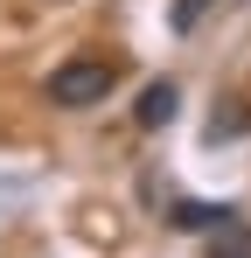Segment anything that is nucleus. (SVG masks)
<instances>
[{"instance_id": "obj_6", "label": "nucleus", "mask_w": 251, "mask_h": 258, "mask_svg": "<svg viewBox=\"0 0 251 258\" xmlns=\"http://www.w3.org/2000/svg\"><path fill=\"white\" fill-rule=\"evenodd\" d=\"M216 258H244V251H216Z\"/></svg>"}, {"instance_id": "obj_1", "label": "nucleus", "mask_w": 251, "mask_h": 258, "mask_svg": "<svg viewBox=\"0 0 251 258\" xmlns=\"http://www.w3.org/2000/svg\"><path fill=\"white\" fill-rule=\"evenodd\" d=\"M112 84H119L112 63H98V56H70V63L49 70V105H63V112H91V105L112 98Z\"/></svg>"}, {"instance_id": "obj_3", "label": "nucleus", "mask_w": 251, "mask_h": 258, "mask_svg": "<svg viewBox=\"0 0 251 258\" xmlns=\"http://www.w3.org/2000/svg\"><path fill=\"white\" fill-rule=\"evenodd\" d=\"M167 223H174V230H230L237 210H230V203H174Z\"/></svg>"}, {"instance_id": "obj_5", "label": "nucleus", "mask_w": 251, "mask_h": 258, "mask_svg": "<svg viewBox=\"0 0 251 258\" xmlns=\"http://www.w3.org/2000/svg\"><path fill=\"white\" fill-rule=\"evenodd\" d=\"M209 0H181V7H174V28H196V14H203Z\"/></svg>"}, {"instance_id": "obj_4", "label": "nucleus", "mask_w": 251, "mask_h": 258, "mask_svg": "<svg viewBox=\"0 0 251 258\" xmlns=\"http://www.w3.org/2000/svg\"><path fill=\"white\" fill-rule=\"evenodd\" d=\"M209 147H216V140H237V133H251V112L244 105H237V98H230V112H209Z\"/></svg>"}, {"instance_id": "obj_2", "label": "nucleus", "mask_w": 251, "mask_h": 258, "mask_svg": "<svg viewBox=\"0 0 251 258\" xmlns=\"http://www.w3.org/2000/svg\"><path fill=\"white\" fill-rule=\"evenodd\" d=\"M174 105H181V98H174L167 77H161V84H147V91H140V105H133V126H140V133L167 126V119H174Z\"/></svg>"}]
</instances>
